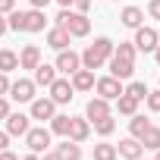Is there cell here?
I'll return each mask as SVG.
<instances>
[{
    "instance_id": "obj_1",
    "label": "cell",
    "mask_w": 160,
    "mask_h": 160,
    "mask_svg": "<svg viewBox=\"0 0 160 160\" xmlns=\"http://www.w3.org/2000/svg\"><path fill=\"white\" fill-rule=\"evenodd\" d=\"M135 44L132 41H119L116 47H113V53H110V60H107V66H110V75H116V78H132V72H135Z\"/></svg>"
},
{
    "instance_id": "obj_9",
    "label": "cell",
    "mask_w": 160,
    "mask_h": 160,
    "mask_svg": "<svg viewBox=\"0 0 160 160\" xmlns=\"http://www.w3.org/2000/svg\"><path fill=\"white\" fill-rule=\"evenodd\" d=\"M35 82L32 78H16V82H10V98L19 101V104H32L35 101Z\"/></svg>"
},
{
    "instance_id": "obj_34",
    "label": "cell",
    "mask_w": 160,
    "mask_h": 160,
    "mask_svg": "<svg viewBox=\"0 0 160 160\" xmlns=\"http://www.w3.org/2000/svg\"><path fill=\"white\" fill-rule=\"evenodd\" d=\"M13 7H16V0H0V13H3V16H10Z\"/></svg>"
},
{
    "instance_id": "obj_35",
    "label": "cell",
    "mask_w": 160,
    "mask_h": 160,
    "mask_svg": "<svg viewBox=\"0 0 160 160\" xmlns=\"http://www.w3.org/2000/svg\"><path fill=\"white\" fill-rule=\"evenodd\" d=\"M10 113H13V110H10V101H7V98H0V119H7Z\"/></svg>"
},
{
    "instance_id": "obj_38",
    "label": "cell",
    "mask_w": 160,
    "mask_h": 160,
    "mask_svg": "<svg viewBox=\"0 0 160 160\" xmlns=\"http://www.w3.org/2000/svg\"><path fill=\"white\" fill-rule=\"evenodd\" d=\"M0 160H19V157H16V154L7 148V151H0Z\"/></svg>"
},
{
    "instance_id": "obj_8",
    "label": "cell",
    "mask_w": 160,
    "mask_h": 160,
    "mask_svg": "<svg viewBox=\"0 0 160 160\" xmlns=\"http://www.w3.org/2000/svg\"><path fill=\"white\" fill-rule=\"evenodd\" d=\"M57 72H63V75H72L75 69H82V53H75L72 47L69 50H57Z\"/></svg>"
},
{
    "instance_id": "obj_4",
    "label": "cell",
    "mask_w": 160,
    "mask_h": 160,
    "mask_svg": "<svg viewBox=\"0 0 160 160\" xmlns=\"http://www.w3.org/2000/svg\"><path fill=\"white\" fill-rule=\"evenodd\" d=\"M60 28H66L72 38H85L88 32H91V19H88V13H78V10H60L57 13V19H53Z\"/></svg>"
},
{
    "instance_id": "obj_36",
    "label": "cell",
    "mask_w": 160,
    "mask_h": 160,
    "mask_svg": "<svg viewBox=\"0 0 160 160\" xmlns=\"http://www.w3.org/2000/svg\"><path fill=\"white\" fill-rule=\"evenodd\" d=\"M7 148H10V135L0 129V151H7Z\"/></svg>"
},
{
    "instance_id": "obj_2",
    "label": "cell",
    "mask_w": 160,
    "mask_h": 160,
    "mask_svg": "<svg viewBox=\"0 0 160 160\" xmlns=\"http://www.w3.org/2000/svg\"><path fill=\"white\" fill-rule=\"evenodd\" d=\"M7 22H10V28L13 32H28V35H35V32H44L47 28V16H44V10H13L10 16H7Z\"/></svg>"
},
{
    "instance_id": "obj_43",
    "label": "cell",
    "mask_w": 160,
    "mask_h": 160,
    "mask_svg": "<svg viewBox=\"0 0 160 160\" xmlns=\"http://www.w3.org/2000/svg\"><path fill=\"white\" fill-rule=\"evenodd\" d=\"M57 3H60V7L66 10V7H72V0H57Z\"/></svg>"
},
{
    "instance_id": "obj_32",
    "label": "cell",
    "mask_w": 160,
    "mask_h": 160,
    "mask_svg": "<svg viewBox=\"0 0 160 160\" xmlns=\"http://www.w3.org/2000/svg\"><path fill=\"white\" fill-rule=\"evenodd\" d=\"M7 94H10V75L0 72V98H7Z\"/></svg>"
},
{
    "instance_id": "obj_39",
    "label": "cell",
    "mask_w": 160,
    "mask_h": 160,
    "mask_svg": "<svg viewBox=\"0 0 160 160\" xmlns=\"http://www.w3.org/2000/svg\"><path fill=\"white\" fill-rule=\"evenodd\" d=\"M28 3H32V7H35V10H44V7H47V3H50V0H28Z\"/></svg>"
},
{
    "instance_id": "obj_33",
    "label": "cell",
    "mask_w": 160,
    "mask_h": 160,
    "mask_svg": "<svg viewBox=\"0 0 160 160\" xmlns=\"http://www.w3.org/2000/svg\"><path fill=\"white\" fill-rule=\"evenodd\" d=\"M91 3H94V0H72V7H75L78 13H88V10H91Z\"/></svg>"
},
{
    "instance_id": "obj_3",
    "label": "cell",
    "mask_w": 160,
    "mask_h": 160,
    "mask_svg": "<svg viewBox=\"0 0 160 160\" xmlns=\"http://www.w3.org/2000/svg\"><path fill=\"white\" fill-rule=\"evenodd\" d=\"M113 47L116 44L110 38H94V44H88L82 50V66L85 69H104L107 60H110V53H113Z\"/></svg>"
},
{
    "instance_id": "obj_18",
    "label": "cell",
    "mask_w": 160,
    "mask_h": 160,
    "mask_svg": "<svg viewBox=\"0 0 160 160\" xmlns=\"http://www.w3.org/2000/svg\"><path fill=\"white\" fill-rule=\"evenodd\" d=\"M32 72H35L32 82H35V85H41V88H50V82L57 78V66H50V63H38Z\"/></svg>"
},
{
    "instance_id": "obj_17",
    "label": "cell",
    "mask_w": 160,
    "mask_h": 160,
    "mask_svg": "<svg viewBox=\"0 0 160 160\" xmlns=\"http://www.w3.org/2000/svg\"><path fill=\"white\" fill-rule=\"evenodd\" d=\"M41 63V47L38 44H25L19 50V69H35Z\"/></svg>"
},
{
    "instance_id": "obj_7",
    "label": "cell",
    "mask_w": 160,
    "mask_h": 160,
    "mask_svg": "<svg viewBox=\"0 0 160 160\" xmlns=\"http://www.w3.org/2000/svg\"><path fill=\"white\" fill-rule=\"evenodd\" d=\"M47 91H50V101H53V104H69V101L75 98V88H72V82H69V75H66V78L57 75Z\"/></svg>"
},
{
    "instance_id": "obj_14",
    "label": "cell",
    "mask_w": 160,
    "mask_h": 160,
    "mask_svg": "<svg viewBox=\"0 0 160 160\" xmlns=\"http://www.w3.org/2000/svg\"><path fill=\"white\" fill-rule=\"evenodd\" d=\"M53 113H57V104H53L50 98H35V101H32V119H47V122H50Z\"/></svg>"
},
{
    "instance_id": "obj_13",
    "label": "cell",
    "mask_w": 160,
    "mask_h": 160,
    "mask_svg": "<svg viewBox=\"0 0 160 160\" xmlns=\"http://www.w3.org/2000/svg\"><path fill=\"white\" fill-rule=\"evenodd\" d=\"M69 82H72V88L75 91H91L94 88V69H75L72 75H69Z\"/></svg>"
},
{
    "instance_id": "obj_45",
    "label": "cell",
    "mask_w": 160,
    "mask_h": 160,
    "mask_svg": "<svg viewBox=\"0 0 160 160\" xmlns=\"http://www.w3.org/2000/svg\"><path fill=\"white\" fill-rule=\"evenodd\" d=\"M157 38H160V28H157Z\"/></svg>"
},
{
    "instance_id": "obj_11",
    "label": "cell",
    "mask_w": 160,
    "mask_h": 160,
    "mask_svg": "<svg viewBox=\"0 0 160 160\" xmlns=\"http://www.w3.org/2000/svg\"><path fill=\"white\" fill-rule=\"evenodd\" d=\"M88 135H91V122H88V119H82V116H72V119H69V132H66V138H72L75 144H82Z\"/></svg>"
},
{
    "instance_id": "obj_28",
    "label": "cell",
    "mask_w": 160,
    "mask_h": 160,
    "mask_svg": "<svg viewBox=\"0 0 160 160\" xmlns=\"http://www.w3.org/2000/svg\"><path fill=\"white\" fill-rule=\"evenodd\" d=\"M151 126V119H144L141 113H135L132 119H129V132H132V138H141V132Z\"/></svg>"
},
{
    "instance_id": "obj_46",
    "label": "cell",
    "mask_w": 160,
    "mask_h": 160,
    "mask_svg": "<svg viewBox=\"0 0 160 160\" xmlns=\"http://www.w3.org/2000/svg\"><path fill=\"white\" fill-rule=\"evenodd\" d=\"M113 3H119V0H113Z\"/></svg>"
},
{
    "instance_id": "obj_42",
    "label": "cell",
    "mask_w": 160,
    "mask_h": 160,
    "mask_svg": "<svg viewBox=\"0 0 160 160\" xmlns=\"http://www.w3.org/2000/svg\"><path fill=\"white\" fill-rule=\"evenodd\" d=\"M154 60H157V66H160V44L154 47Z\"/></svg>"
},
{
    "instance_id": "obj_5",
    "label": "cell",
    "mask_w": 160,
    "mask_h": 160,
    "mask_svg": "<svg viewBox=\"0 0 160 160\" xmlns=\"http://www.w3.org/2000/svg\"><path fill=\"white\" fill-rule=\"evenodd\" d=\"M94 91H98V98H104V101H116L126 88H122V78L104 75V78H94Z\"/></svg>"
},
{
    "instance_id": "obj_6",
    "label": "cell",
    "mask_w": 160,
    "mask_h": 160,
    "mask_svg": "<svg viewBox=\"0 0 160 160\" xmlns=\"http://www.w3.org/2000/svg\"><path fill=\"white\" fill-rule=\"evenodd\" d=\"M22 138H25V144H28V151H32V154H44V151L50 148V129H44V126L28 129Z\"/></svg>"
},
{
    "instance_id": "obj_12",
    "label": "cell",
    "mask_w": 160,
    "mask_h": 160,
    "mask_svg": "<svg viewBox=\"0 0 160 160\" xmlns=\"http://www.w3.org/2000/svg\"><path fill=\"white\" fill-rule=\"evenodd\" d=\"M116 154H119V157H126V160H138V157L144 154V144H141L138 138H132V135H129V138H122V141L116 144Z\"/></svg>"
},
{
    "instance_id": "obj_25",
    "label": "cell",
    "mask_w": 160,
    "mask_h": 160,
    "mask_svg": "<svg viewBox=\"0 0 160 160\" xmlns=\"http://www.w3.org/2000/svg\"><path fill=\"white\" fill-rule=\"evenodd\" d=\"M69 113H53L50 116V135H63L66 138V132H69Z\"/></svg>"
},
{
    "instance_id": "obj_22",
    "label": "cell",
    "mask_w": 160,
    "mask_h": 160,
    "mask_svg": "<svg viewBox=\"0 0 160 160\" xmlns=\"http://www.w3.org/2000/svg\"><path fill=\"white\" fill-rule=\"evenodd\" d=\"M138 141H141L148 151H157V148H160V126H154V122H151V126L141 132V138H138Z\"/></svg>"
},
{
    "instance_id": "obj_23",
    "label": "cell",
    "mask_w": 160,
    "mask_h": 160,
    "mask_svg": "<svg viewBox=\"0 0 160 160\" xmlns=\"http://www.w3.org/2000/svg\"><path fill=\"white\" fill-rule=\"evenodd\" d=\"M57 154H60L63 160H82V148H78L72 138H66L63 144H57Z\"/></svg>"
},
{
    "instance_id": "obj_30",
    "label": "cell",
    "mask_w": 160,
    "mask_h": 160,
    "mask_svg": "<svg viewBox=\"0 0 160 160\" xmlns=\"http://www.w3.org/2000/svg\"><path fill=\"white\" fill-rule=\"evenodd\" d=\"M144 104H148V110H151V113H160V88H157V91H148Z\"/></svg>"
},
{
    "instance_id": "obj_15",
    "label": "cell",
    "mask_w": 160,
    "mask_h": 160,
    "mask_svg": "<svg viewBox=\"0 0 160 160\" xmlns=\"http://www.w3.org/2000/svg\"><path fill=\"white\" fill-rule=\"evenodd\" d=\"M32 116H25V113H10L7 116V135L13 138V135H25L28 129H32V122H28Z\"/></svg>"
},
{
    "instance_id": "obj_44",
    "label": "cell",
    "mask_w": 160,
    "mask_h": 160,
    "mask_svg": "<svg viewBox=\"0 0 160 160\" xmlns=\"http://www.w3.org/2000/svg\"><path fill=\"white\" fill-rule=\"evenodd\" d=\"M154 160H160V148H157V157H154Z\"/></svg>"
},
{
    "instance_id": "obj_19",
    "label": "cell",
    "mask_w": 160,
    "mask_h": 160,
    "mask_svg": "<svg viewBox=\"0 0 160 160\" xmlns=\"http://www.w3.org/2000/svg\"><path fill=\"white\" fill-rule=\"evenodd\" d=\"M119 22H122L126 28H138V25L144 22V10H141V7H122Z\"/></svg>"
},
{
    "instance_id": "obj_41",
    "label": "cell",
    "mask_w": 160,
    "mask_h": 160,
    "mask_svg": "<svg viewBox=\"0 0 160 160\" xmlns=\"http://www.w3.org/2000/svg\"><path fill=\"white\" fill-rule=\"evenodd\" d=\"M19 160H41V157H38V154H32V151H28V154H25V157H19Z\"/></svg>"
},
{
    "instance_id": "obj_37",
    "label": "cell",
    "mask_w": 160,
    "mask_h": 160,
    "mask_svg": "<svg viewBox=\"0 0 160 160\" xmlns=\"http://www.w3.org/2000/svg\"><path fill=\"white\" fill-rule=\"evenodd\" d=\"M7 32H10V22H7V16H3V13H0V35H7Z\"/></svg>"
},
{
    "instance_id": "obj_10",
    "label": "cell",
    "mask_w": 160,
    "mask_h": 160,
    "mask_svg": "<svg viewBox=\"0 0 160 160\" xmlns=\"http://www.w3.org/2000/svg\"><path fill=\"white\" fill-rule=\"evenodd\" d=\"M135 50H144V53H154V47L160 44V38H157V28H148V25H138L135 28Z\"/></svg>"
},
{
    "instance_id": "obj_40",
    "label": "cell",
    "mask_w": 160,
    "mask_h": 160,
    "mask_svg": "<svg viewBox=\"0 0 160 160\" xmlns=\"http://www.w3.org/2000/svg\"><path fill=\"white\" fill-rule=\"evenodd\" d=\"M44 160H63V157H60V154H57V151H50V154H47V151H44Z\"/></svg>"
},
{
    "instance_id": "obj_31",
    "label": "cell",
    "mask_w": 160,
    "mask_h": 160,
    "mask_svg": "<svg viewBox=\"0 0 160 160\" xmlns=\"http://www.w3.org/2000/svg\"><path fill=\"white\" fill-rule=\"evenodd\" d=\"M148 16L151 19H160V0H148Z\"/></svg>"
},
{
    "instance_id": "obj_16",
    "label": "cell",
    "mask_w": 160,
    "mask_h": 160,
    "mask_svg": "<svg viewBox=\"0 0 160 160\" xmlns=\"http://www.w3.org/2000/svg\"><path fill=\"white\" fill-rule=\"evenodd\" d=\"M69 41H72V35H69L66 28H60V25L47 28V47H53V50H66Z\"/></svg>"
},
{
    "instance_id": "obj_29",
    "label": "cell",
    "mask_w": 160,
    "mask_h": 160,
    "mask_svg": "<svg viewBox=\"0 0 160 160\" xmlns=\"http://www.w3.org/2000/svg\"><path fill=\"white\" fill-rule=\"evenodd\" d=\"M148 91H151V88H148L144 82H129V85H126V94H132L135 101H144V98H148Z\"/></svg>"
},
{
    "instance_id": "obj_47",
    "label": "cell",
    "mask_w": 160,
    "mask_h": 160,
    "mask_svg": "<svg viewBox=\"0 0 160 160\" xmlns=\"http://www.w3.org/2000/svg\"><path fill=\"white\" fill-rule=\"evenodd\" d=\"M138 160H141V157H138Z\"/></svg>"
},
{
    "instance_id": "obj_21",
    "label": "cell",
    "mask_w": 160,
    "mask_h": 160,
    "mask_svg": "<svg viewBox=\"0 0 160 160\" xmlns=\"http://www.w3.org/2000/svg\"><path fill=\"white\" fill-rule=\"evenodd\" d=\"M13 69H19V53L10 50V47H0V72L10 75Z\"/></svg>"
},
{
    "instance_id": "obj_27",
    "label": "cell",
    "mask_w": 160,
    "mask_h": 160,
    "mask_svg": "<svg viewBox=\"0 0 160 160\" xmlns=\"http://www.w3.org/2000/svg\"><path fill=\"white\" fill-rule=\"evenodd\" d=\"M119 154H116V144H107V141H101V144H94V160H116Z\"/></svg>"
},
{
    "instance_id": "obj_20",
    "label": "cell",
    "mask_w": 160,
    "mask_h": 160,
    "mask_svg": "<svg viewBox=\"0 0 160 160\" xmlns=\"http://www.w3.org/2000/svg\"><path fill=\"white\" fill-rule=\"evenodd\" d=\"M110 113V101H104V98H91L88 101V107H85V119L91 122V119H101V116H107Z\"/></svg>"
},
{
    "instance_id": "obj_24",
    "label": "cell",
    "mask_w": 160,
    "mask_h": 160,
    "mask_svg": "<svg viewBox=\"0 0 160 160\" xmlns=\"http://www.w3.org/2000/svg\"><path fill=\"white\" fill-rule=\"evenodd\" d=\"M116 110H119L122 116H135V113H138V101H135L132 94H126V91H122V94L116 98Z\"/></svg>"
},
{
    "instance_id": "obj_26",
    "label": "cell",
    "mask_w": 160,
    "mask_h": 160,
    "mask_svg": "<svg viewBox=\"0 0 160 160\" xmlns=\"http://www.w3.org/2000/svg\"><path fill=\"white\" fill-rule=\"evenodd\" d=\"M91 126H94V132H98L101 138H107V135H113L116 119H113V113H107V116H101V119H91Z\"/></svg>"
}]
</instances>
